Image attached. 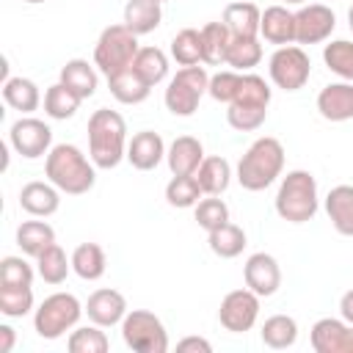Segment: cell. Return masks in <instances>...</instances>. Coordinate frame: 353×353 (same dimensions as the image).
<instances>
[{"label":"cell","instance_id":"obj_41","mask_svg":"<svg viewBox=\"0 0 353 353\" xmlns=\"http://www.w3.org/2000/svg\"><path fill=\"white\" fill-rule=\"evenodd\" d=\"M323 61L334 74H339L342 80L353 83V41L336 39V41L325 44L323 47Z\"/></svg>","mask_w":353,"mask_h":353},{"label":"cell","instance_id":"obj_24","mask_svg":"<svg viewBox=\"0 0 353 353\" xmlns=\"http://www.w3.org/2000/svg\"><path fill=\"white\" fill-rule=\"evenodd\" d=\"M163 22V8L157 0H130L124 6V25L135 36H146Z\"/></svg>","mask_w":353,"mask_h":353},{"label":"cell","instance_id":"obj_21","mask_svg":"<svg viewBox=\"0 0 353 353\" xmlns=\"http://www.w3.org/2000/svg\"><path fill=\"white\" fill-rule=\"evenodd\" d=\"M259 19L262 11L248 0H234L223 8V25L234 39H256L259 36Z\"/></svg>","mask_w":353,"mask_h":353},{"label":"cell","instance_id":"obj_34","mask_svg":"<svg viewBox=\"0 0 353 353\" xmlns=\"http://www.w3.org/2000/svg\"><path fill=\"white\" fill-rule=\"evenodd\" d=\"M69 270H72V259H66V251H63L58 243L47 245V248L36 256V273H39L47 284H63L66 276H69Z\"/></svg>","mask_w":353,"mask_h":353},{"label":"cell","instance_id":"obj_45","mask_svg":"<svg viewBox=\"0 0 353 353\" xmlns=\"http://www.w3.org/2000/svg\"><path fill=\"white\" fill-rule=\"evenodd\" d=\"M268 119V110L265 108H240V105H229L226 110V121L232 130L237 132H251V130H259Z\"/></svg>","mask_w":353,"mask_h":353},{"label":"cell","instance_id":"obj_7","mask_svg":"<svg viewBox=\"0 0 353 353\" xmlns=\"http://www.w3.org/2000/svg\"><path fill=\"white\" fill-rule=\"evenodd\" d=\"M207 85H210V74L204 66H182L176 69V74L168 80L165 85V108L168 113L174 116H193L199 110V102L201 97L207 94Z\"/></svg>","mask_w":353,"mask_h":353},{"label":"cell","instance_id":"obj_5","mask_svg":"<svg viewBox=\"0 0 353 353\" xmlns=\"http://www.w3.org/2000/svg\"><path fill=\"white\" fill-rule=\"evenodd\" d=\"M138 36L121 22V25H108L99 39H97V47H94V66L110 77V74H119L124 69L132 66L135 55H138Z\"/></svg>","mask_w":353,"mask_h":353},{"label":"cell","instance_id":"obj_26","mask_svg":"<svg viewBox=\"0 0 353 353\" xmlns=\"http://www.w3.org/2000/svg\"><path fill=\"white\" fill-rule=\"evenodd\" d=\"M196 179H199L204 196H221L232 182V165L226 157H218V154L204 157L196 171Z\"/></svg>","mask_w":353,"mask_h":353},{"label":"cell","instance_id":"obj_39","mask_svg":"<svg viewBox=\"0 0 353 353\" xmlns=\"http://www.w3.org/2000/svg\"><path fill=\"white\" fill-rule=\"evenodd\" d=\"M171 58L179 66H196V63H201V30L182 28L171 39Z\"/></svg>","mask_w":353,"mask_h":353},{"label":"cell","instance_id":"obj_19","mask_svg":"<svg viewBox=\"0 0 353 353\" xmlns=\"http://www.w3.org/2000/svg\"><path fill=\"white\" fill-rule=\"evenodd\" d=\"M259 36L268 44L287 47L295 41V14L287 6H268L259 19Z\"/></svg>","mask_w":353,"mask_h":353},{"label":"cell","instance_id":"obj_32","mask_svg":"<svg viewBox=\"0 0 353 353\" xmlns=\"http://www.w3.org/2000/svg\"><path fill=\"white\" fill-rule=\"evenodd\" d=\"M132 69L141 74V80L146 85L154 88L168 77V55L160 47H141L132 61Z\"/></svg>","mask_w":353,"mask_h":353},{"label":"cell","instance_id":"obj_27","mask_svg":"<svg viewBox=\"0 0 353 353\" xmlns=\"http://www.w3.org/2000/svg\"><path fill=\"white\" fill-rule=\"evenodd\" d=\"M72 270L83 279V281H97L105 276L108 270V259H105V251L102 245L97 243H80L74 251H72Z\"/></svg>","mask_w":353,"mask_h":353},{"label":"cell","instance_id":"obj_28","mask_svg":"<svg viewBox=\"0 0 353 353\" xmlns=\"http://www.w3.org/2000/svg\"><path fill=\"white\" fill-rule=\"evenodd\" d=\"M229 41H232V33L223 22H207L201 28V63H207V66L226 63Z\"/></svg>","mask_w":353,"mask_h":353},{"label":"cell","instance_id":"obj_38","mask_svg":"<svg viewBox=\"0 0 353 353\" xmlns=\"http://www.w3.org/2000/svg\"><path fill=\"white\" fill-rule=\"evenodd\" d=\"M259 61H262L259 36L256 39H234L232 36L229 50H226V66H232L234 72H251Z\"/></svg>","mask_w":353,"mask_h":353},{"label":"cell","instance_id":"obj_44","mask_svg":"<svg viewBox=\"0 0 353 353\" xmlns=\"http://www.w3.org/2000/svg\"><path fill=\"white\" fill-rule=\"evenodd\" d=\"M240 77H243V72H234V69H223V72H215V74L210 77L207 94H210L215 102H221V105H229V102L234 99L237 88H240Z\"/></svg>","mask_w":353,"mask_h":353},{"label":"cell","instance_id":"obj_29","mask_svg":"<svg viewBox=\"0 0 353 353\" xmlns=\"http://www.w3.org/2000/svg\"><path fill=\"white\" fill-rule=\"evenodd\" d=\"M108 88H110V94L121 105H141L149 97V91H152V85H146L132 66L124 69V72H119V74H110L108 77Z\"/></svg>","mask_w":353,"mask_h":353},{"label":"cell","instance_id":"obj_31","mask_svg":"<svg viewBox=\"0 0 353 353\" xmlns=\"http://www.w3.org/2000/svg\"><path fill=\"white\" fill-rule=\"evenodd\" d=\"M207 243H210V251H212L215 256H221V259H234V256H240L243 248L248 245L243 226H237V223H232V221H226L223 226L207 232Z\"/></svg>","mask_w":353,"mask_h":353},{"label":"cell","instance_id":"obj_2","mask_svg":"<svg viewBox=\"0 0 353 353\" xmlns=\"http://www.w3.org/2000/svg\"><path fill=\"white\" fill-rule=\"evenodd\" d=\"M127 124L121 113L99 108L88 116V157L97 168H116L127 157Z\"/></svg>","mask_w":353,"mask_h":353},{"label":"cell","instance_id":"obj_35","mask_svg":"<svg viewBox=\"0 0 353 353\" xmlns=\"http://www.w3.org/2000/svg\"><path fill=\"white\" fill-rule=\"evenodd\" d=\"M80 102H83V99H80L74 91H69L61 80L52 83V85L44 91V113H47L50 119H58V121L72 119V116L77 113Z\"/></svg>","mask_w":353,"mask_h":353},{"label":"cell","instance_id":"obj_1","mask_svg":"<svg viewBox=\"0 0 353 353\" xmlns=\"http://www.w3.org/2000/svg\"><path fill=\"white\" fill-rule=\"evenodd\" d=\"M44 176L66 196H83L97 182V165L74 143H55L44 160Z\"/></svg>","mask_w":353,"mask_h":353},{"label":"cell","instance_id":"obj_3","mask_svg":"<svg viewBox=\"0 0 353 353\" xmlns=\"http://www.w3.org/2000/svg\"><path fill=\"white\" fill-rule=\"evenodd\" d=\"M281 171H284V146L279 138L265 135V138H256L245 149V154L237 163L234 176L245 190L259 193V190L270 188L281 176Z\"/></svg>","mask_w":353,"mask_h":353},{"label":"cell","instance_id":"obj_18","mask_svg":"<svg viewBox=\"0 0 353 353\" xmlns=\"http://www.w3.org/2000/svg\"><path fill=\"white\" fill-rule=\"evenodd\" d=\"M317 110L325 121H350L353 119V83H328L317 94Z\"/></svg>","mask_w":353,"mask_h":353},{"label":"cell","instance_id":"obj_11","mask_svg":"<svg viewBox=\"0 0 353 353\" xmlns=\"http://www.w3.org/2000/svg\"><path fill=\"white\" fill-rule=\"evenodd\" d=\"M8 143L17 154H22L25 160H36L41 154H50L52 149V130L50 124H44L41 119L33 116H22L11 124L8 130Z\"/></svg>","mask_w":353,"mask_h":353},{"label":"cell","instance_id":"obj_33","mask_svg":"<svg viewBox=\"0 0 353 353\" xmlns=\"http://www.w3.org/2000/svg\"><path fill=\"white\" fill-rule=\"evenodd\" d=\"M262 342L273 350H287L295 345L298 339V323L290 317V314H273L262 323V331H259Z\"/></svg>","mask_w":353,"mask_h":353},{"label":"cell","instance_id":"obj_8","mask_svg":"<svg viewBox=\"0 0 353 353\" xmlns=\"http://www.w3.org/2000/svg\"><path fill=\"white\" fill-rule=\"evenodd\" d=\"M121 339L135 353H165L168 350V331L154 312L132 309L121 320Z\"/></svg>","mask_w":353,"mask_h":353},{"label":"cell","instance_id":"obj_49","mask_svg":"<svg viewBox=\"0 0 353 353\" xmlns=\"http://www.w3.org/2000/svg\"><path fill=\"white\" fill-rule=\"evenodd\" d=\"M339 314L342 320H347L353 325V290H347L342 298H339Z\"/></svg>","mask_w":353,"mask_h":353},{"label":"cell","instance_id":"obj_40","mask_svg":"<svg viewBox=\"0 0 353 353\" xmlns=\"http://www.w3.org/2000/svg\"><path fill=\"white\" fill-rule=\"evenodd\" d=\"M33 309L30 284H0V312L6 317H25Z\"/></svg>","mask_w":353,"mask_h":353},{"label":"cell","instance_id":"obj_48","mask_svg":"<svg viewBox=\"0 0 353 353\" xmlns=\"http://www.w3.org/2000/svg\"><path fill=\"white\" fill-rule=\"evenodd\" d=\"M17 342V334L11 325H0V353H11Z\"/></svg>","mask_w":353,"mask_h":353},{"label":"cell","instance_id":"obj_23","mask_svg":"<svg viewBox=\"0 0 353 353\" xmlns=\"http://www.w3.org/2000/svg\"><path fill=\"white\" fill-rule=\"evenodd\" d=\"M61 83L69 91H74L80 99H88V97H94L99 80H97L94 63H88L85 58H72L61 66Z\"/></svg>","mask_w":353,"mask_h":353},{"label":"cell","instance_id":"obj_50","mask_svg":"<svg viewBox=\"0 0 353 353\" xmlns=\"http://www.w3.org/2000/svg\"><path fill=\"white\" fill-rule=\"evenodd\" d=\"M281 3H284V6H303L306 0H281Z\"/></svg>","mask_w":353,"mask_h":353},{"label":"cell","instance_id":"obj_15","mask_svg":"<svg viewBox=\"0 0 353 353\" xmlns=\"http://www.w3.org/2000/svg\"><path fill=\"white\" fill-rule=\"evenodd\" d=\"M85 314L91 323L102 325V328H113L124 320L127 314V301L119 290L113 287H102V290H94L85 301Z\"/></svg>","mask_w":353,"mask_h":353},{"label":"cell","instance_id":"obj_9","mask_svg":"<svg viewBox=\"0 0 353 353\" xmlns=\"http://www.w3.org/2000/svg\"><path fill=\"white\" fill-rule=\"evenodd\" d=\"M268 72H270V80H273L276 88H281V91H301L306 85L309 74H312V61L303 52V47L287 44V47H279L270 55Z\"/></svg>","mask_w":353,"mask_h":353},{"label":"cell","instance_id":"obj_36","mask_svg":"<svg viewBox=\"0 0 353 353\" xmlns=\"http://www.w3.org/2000/svg\"><path fill=\"white\" fill-rule=\"evenodd\" d=\"M229 105H240V108H265L270 105V85L265 83V77L254 74V72H243L240 77V88L234 94V99Z\"/></svg>","mask_w":353,"mask_h":353},{"label":"cell","instance_id":"obj_16","mask_svg":"<svg viewBox=\"0 0 353 353\" xmlns=\"http://www.w3.org/2000/svg\"><path fill=\"white\" fill-rule=\"evenodd\" d=\"M165 152H168V149H165L160 132H152V130L135 132V135L130 138V143H127V160H130V165L138 168V171H152V168H157V165L163 163Z\"/></svg>","mask_w":353,"mask_h":353},{"label":"cell","instance_id":"obj_6","mask_svg":"<svg viewBox=\"0 0 353 353\" xmlns=\"http://www.w3.org/2000/svg\"><path fill=\"white\" fill-rule=\"evenodd\" d=\"M83 312L85 306L72 292H52L39 303L33 314V328L41 339H61L66 331L77 325Z\"/></svg>","mask_w":353,"mask_h":353},{"label":"cell","instance_id":"obj_12","mask_svg":"<svg viewBox=\"0 0 353 353\" xmlns=\"http://www.w3.org/2000/svg\"><path fill=\"white\" fill-rule=\"evenodd\" d=\"M336 28V14L323 3H309L295 11V41L298 44H320Z\"/></svg>","mask_w":353,"mask_h":353},{"label":"cell","instance_id":"obj_25","mask_svg":"<svg viewBox=\"0 0 353 353\" xmlns=\"http://www.w3.org/2000/svg\"><path fill=\"white\" fill-rule=\"evenodd\" d=\"M3 99L19 113H33L41 105V91L30 77H8L3 83Z\"/></svg>","mask_w":353,"mask_h":353},{"label":"cell","instance_id":"obj_42","mask_svg":"<svg viewBox=\"0 0 353 353\" xmlns=\"http://www.w3.org/2000/svg\"><path fill=\"white\" fill-rule=\"evenodd\" d=\"M66 345H69L72 353H105L110 347L102 325H97V323L83 325V328H74L69 334V342Z\"/></svg>","mask_w":353,"mask_h":353},{"label":"cell","instance_id":"obj_20","mask_svg":"<svg viewBox=\"0 0 353 353\" xmlns=\"http://www.w3.org/2000/svg\"><path fill=\"white\" fill-rule=\"evenodd\" d=\"M165 160H168V168L174 176H185V174H196L201 160H204V146L199 138L193 135H179L174 138V143L168 146L165 152Z\"/></svg>","mask_w":353,"mask_h":353},{"label":"cell","instance_id":"obj_43","mask_svg":"<svg viewBox=\"0 0 353 353\" xmlns=\"http://www.w3.org/2000/svg\"><path fill=\"white\" fill-rule=\"evenodd\" d=\"M229 221V207L223 199L218 196H207L196 204V223L204 229V232H212L218 226H223Z\"/></svg>","mask_w":353,"mask_h":353},{"label":"cell","instance_id":"obj_37","mask_svg":"<svg viewBox=\"0 0 353 353\" xmlns=\"http://www.w3.org/2000/svg\"><path fill=\"white\" fill-rule=\"evenodd\" d=\"M204 190L196 179V174H185V176H171V182L165 185V201L171 207H179V210H188V207H196L201 201Z\"/></svg>","mask_w":353,"mask_h":353},{"label":"cell","instance_id":"obj_14","mask_svg":"<svg viewBox=\"0 0 353 353\" xmlns=\"http://www.w3.org/2000/svg\"><path fill=\"white\" fill-rule=\"evenodd\" d=\"M243 281L259 298H270L281 287V268H279L276 256H270L265 251L251 254L245 259V265H243Z\"/></svg>","mask_w":353,"mask_h":353},{"label":"cell","instance_id":"obj_53","mask_svg":"<svg viewBox=\"0 0 353 353\" xmlns=\"http://www.w3.org/2000/svg\"><path fill=\"white\" fill-rule=\"evenodd\" d=\"M157 3H165V0H157Z\"/></svg>","mask_w":353,"mask_h":353},{"label":"cell","instance_id":"obj_52","mask_svg":"<svg viewBox=\"0 0 353 353\" xmlns=\"http://www.w3.org/2000/svg\"><path fill=\"white\" fill-rule=\"evenodd\" d=\"M25 3H30V6H39V3H44V0H25Z\"/></svg>","mask_w":353,"mask_h":353},{"label":"cell","instance_id":"obj_17","mask_svg":"<svg viewBox=\"0 0 353 353\" xmlns=\"http://www.w3.org/2000/svg\"><path fill=\"white\" fill-rule=\"evenodd\" d=\"M19 207L33 215V218H50L61 207V190L47 179V182H28L19 190Z\"/></svg>","mask_w":353,"mask_h":353},{"label":"cell","instance_id":"obj_46","mask_svg":"<svg viewBox=\"0 0 353 353\" xmlns=\"http://www.w3.org/2000/svg\"><path fill=\"white\" fill-rule=\"evenodd\" d=\"M0 284H33V268L22 256H3Z\"/></svg>","mask_w":353,"mask_h":353},{"label":"cell","instance_id":"obj_10","mask_svg":"<svg viewBox=\"0 0 353 353\" xmlns=\"http://www.w3.org/2000/svg\"><path fill=\"white\" fill-rule=\"evenodd\" d=\"M259 317V295L248 287L243 290H232L223 295L221 306H218V323L229 331V334H245L254 328Z\"/></svg>","mask_w":353,"mask_h":353},{"label":"cell","instance_id":"obj_51","mask_svg":"<svg viewBox=\"0 0 353 353\" xmlns=\"http://www.w3.org/2000/svg\"><path fill=\"white\" fill-rule=\"evenodd\" d=\"M347 25H350V33H353V6H350V11H347Z\"/></svg>","mask_w":353,"mask_h":353},{"label":"cell","instance_id":"obj_47","mask_svg":"<svg viewBox=\"0 0 353 353\" xmlns=\"http://www.w3.org/2000/svg\"><path fill=\"white\" fill-rule=\"evenodd\" d=\"M176 350L179 353H210L212 350V345L204 339V336H185V339H179L176 342Z\"/></svg>","mask_w":353,"mask_h":353},{"label":"cell","instance_id":"obj_13","mask_svg":"<svg viewBox=\"0 0 353 353\" xmlns=\"http://www.w3.org/2000/svg\"><path fill=\"white\" fill-rule=\"evenodd\" d=\"M309 342L314 353H353V325L336 317H320L312 331Z\"/></svg>","mask_w":353,"mask_h":353},{"label":"cell","instance_id":"obj_22","mask_svg":"<svg viewBox=\"0 0 353 353\" xmlns=\"http://www.w3.org/2000/svg\"><path fill=\"white\" fill-rule=\"evenodd\" d=\"M325 212H328L331 226L339 234L353 237V185L331 188L325 196Z\"/></svg>","mask_w":353,"mask_h":353},{"label":"cell","instance_id":"obj_30","mask_svg":"<svg viewBox=\"0 0 353 353\" xmlns=\"http://www.w3.org/2000/svg\"><path fill=\"white\" fill-rule=\"evenodd\" d=\"M55 243V229L47 221H22L17 226V245L28 256H39L47 245Z\"/></svg>","mask_w":353,"mask_h":353},{"label":"cell","instance_id":"obj_4","mask_svg":"<svg viewBox=\"0 0 353 353\" xmlns=\"http://www.w3.org/2000/svg\"><path fill=\"white\" fill-rule=\"evenodd\" d=\"M317 207H320L317 179L303 168L287 171V176L279 185V193H276L279 218L287 223H306L317 215Z\"/></svg>","mask_w":353,"mask_h":353}]
</instances>
